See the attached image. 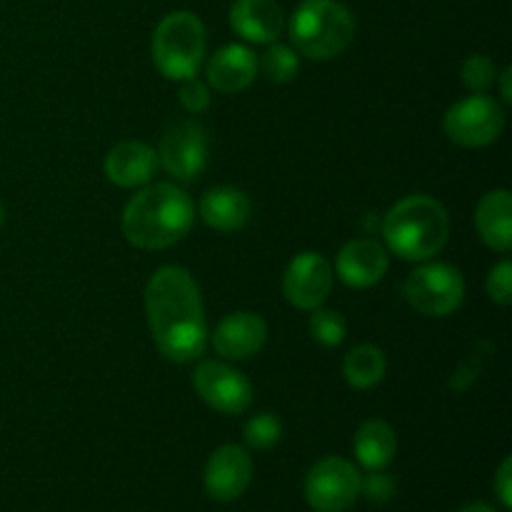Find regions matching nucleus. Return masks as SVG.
Here are the masks:
<instances>
[{
  "instance_id": "obj_20",
  "label": "nucleus",
  "mask_w": 512,
  "mask_h": 512,
  "mask_svg": "<svg viewBox=\"0 0 512 512\" xmlns=\"http://www.w3.org/2000/svg\"><path fill=\"white\" fill-rule=\"evenodd\" d=\"M353 448L365 470H385L398 453V438L385 420H365L355 433Z\"/></svg>"
},
{
  "instance_id": "obj_23",
  "label": "nucleus",
  "mask_w": 512,
  "mask_h": 512,
  "mask_svg": "<svg viewBox=\"0 0 512 512\" xmlns=\"http://www.w3.org/2000/svg\"><path fill=\"white\" fill-rule=\"evenodd\" d=\"M243 438L253 450H270L283 438V423L275 413H260L245 423Z\"/></svg>"
},
{
  "instance_id": "obj_8",
  "label": "nucleus",
  "mask_w": 512,
  "mask_h": 512,
  "mask_svg": "<svg viewBox=\"0 0 512 512\" xmlns=\"http://www.w3.org/2000/svg\"><path fill=\"white\" fill-rule=\"evenodd\" d=\"M443 128L453 143L465 148H485L503 135L505 113L498 100L478 93L455 103L445 113Z\"/></svg>"
},
{
  "instance_id": "obj_14",
  "label": "nucleus",
  "mask_w": 512,
  "mask_h": 512,
  "mask_svg": "<svg viewBox=\"0 0 512 512\" xmlns=\"http://www.w3.org/2000/svg\"><path fill=\"white\" fill-rule=\"evenodd\" d=\"M335 273L350 288H373L388 273V253L370 238L350 240L338 253Z\"/></svg>"
},
{
  "instance_id": "obj_19",
  "label": "nucleus",
  "mask_w": 512,
  "mask_h": 512,
  "mask_svg": "<svg viewBox=\"0 0 512 512\" xmlns=\"http://www.w3.org/2000/svg\"><path fill=\"white\" fill-rule=\"evenodd\" d=\"M200 215L205 225L220 233H235L245 228L250 218V200L243 190L220 185V188L208 190L200 200Z\"/></svg>"
},
{
  "instance_id": "obj_22",
  "label": "nucleus",
  "mask_w": 512,
  "mask_h": 512,
  "mask_svg": "<svg viewBox=\"0 0 512 512\" xmlns=\"http://www.w3.org/2000/svg\"><path fill=\"white\" fill-rule=\"evenodd\" d=\"M258 68L263 70V75L270 83H290V80L298 75L300 58L293 48H288V45H273V48H268V53L260 58Z\"/></svg>"
},
{
  "instance_id": "obj_1",
  "label": "nucleus",
  "mask_w": 512,
  "mask_h": 512,
  "mask_svg": "<svg viewBox=\"0 0 512 512\" xmlns=\"http://www.w3.org/2000/svg\"><path fill=\"white\" fill-rule=\"evenodd\" d=\"M145 313L163 358L173 363H190L205 353L208 323L203 298L188 270L178 265L155 270L145 288Z\"/></svg>"
},
{
  "instance_id": "obj_11",
  "label": "nucleus",
  "mask_w": 512,
  "mask_h": 512,
  "mask_svg": "<svg viewBox=\"0 0 512 512\" xmlns=\"http://www.w3.org/2000/svg\"><path fill=\"white\" fill-rule=\"evenodd\" d=\"M333 288V268L328 258L315 250L300 253L288 265L283 278V293L290 305L300 310H315L328 300Z\"/></svg>"
},
{
  "instance_id": "obj_25",
  "label": "nucleus",
  "mask_w": 512,
  "mask_h": 512,
  "mask_svg": "<svg viewBox=\"0 0 512 512\" xmlns=\"http://www.w3.org/2000/svg\"><path fill=\"white\" fill-rule=\"evenodd\" d=\"M460 75H463L465 88L475 90V93H485L498 80V68H495V63L488 55H470Z\"/></svg>"
},
{
  "instance_id": "obj_27",
  "label": "nucleus",
  "mask_w": 512,
  "mask_h": 512,
  "mask_svg": "<svg viewBox=\"0 0 512 512\" xmlns=\"http://www.w3.org/2000/svg\"><path fill=\"white\" fill-rule=\"evenodd\" d=\"M488 295L490 300H495L498 305H510L512 303V265L510 260L495 265L488 275Z\"/></svg>"
},
{
  "instance_id": "obj_12",
  "label": "nucleus",
  "mask_w": 512,
  "mask_h": 512,
  "mask_svg": "<svg viewBox=\"0 0 512 512\" xmlns=\"http://www.w3.org/2000/svg\"><path fill=\"white\" fill-rule=\"evenodd\" d=\"M250 480H253V460H250L248 450L240 445H223L215 450L203 473L205 493L215 503L238 500L248 490Z\"/></svg>"
},
{
  "instance_id": "obj_21",
  "label": "nucleus",
  "mask_w": 512,
  "mask_h": 512,
  "mask_svg": "<svg viewBox=\"0 0 512 512\" xmlns=\"http://www.w3.org/2000/svg\"><path fill=\"white\" fill-rule=\"evenodd\" d=\"M343 375L358 390L375 388L385 378V355L375 345H358L345 355Z\"/></svg>"
},
{
  "instance_id": "obj_26",
  "label": "nucleus",
  "mask_w": 512,
  "mask_h": 512,
  "mask_svg": "<svg viewBox=\"0 0 512 512\" xmlns=\"http://www.w3.org/2000/svg\"><path fill=\"white\" fill-rule=\"evenodd\" d=\"M360 495H365V498L375 505L388 503L395 495V478L393 475L383 473V470H370L368 478L360 483Z\"/></svg>"
},
{
  "instance_id": "obj_5",
  "label": "nucleus",
  "mask_w": 512,
  "mask_h": 512,
  "mask_svg": "<svg viewBox=\"0 0 512 512\" xmlns=\"http://www.w3.org/2000/svg\"><path fill=\"white\" fill-rule=\"evenodd\" d=\"M205 25L188 10L165 15L153 33V60L170 80H190L198 75L205 58Z\"/></svg>"
},
{
  "instance_id": "obj_15",
  "label": "nucleus",
  "mask_w": 512,
  "mask_h": 512,
  "mask_svg": "<svg viewBox=\"0 0 512 512\" xmlns=\"http://www.w3.org/2000/svg\"><path fill=\"white\" fill-rule=\"evenodd\" d=\"M158 168V155L153 148L138 140H125L118 143L105 158V175L110 183L118 188H140L153 180Z\"/></svg>"
},
{
  "instance_id": "obj_3",
  "label": "nucleus",
  "mask_w": 512,
  "mask_h": 512,
  "mask_svg": "<svg viewBox=\"0 0 512 512\" xmlns=\"http://www.w3.org/2000/svg\"><path fill=\"white\" fill-rule=\"evenodd\" d=\"M383 235L398 258L408 263H425L448 243L450 218L438 200L428 195H410L385 215Z\"/></svg>"
},
{
  "instance_id": "obj_9",
  "label": "nucleus",
  "mask_w": 512,
  "mask_h": 512,
  "mask_svg": "<svg viewBox=\"0 0 512 512\" xmlns=\"http://www.w3.org/2000/svg\"><path fill=\"white\" fill-rule=\"evenodd\" d=\"M193 385L200 398L225 415H240L253 403V385L240 370L218 360H205L195 368Z\"/></svg>"
},
{
  "instance_id": "obj_30",
  "label": "nucleus",
  "mask_w": 512,
  "mask_h": 512,
  "mask_svg": "<svg viewBox=\"0 0 512 512\" xmlns=\"http://www.w3.org/2000/svg\"><path fill=\"white\" fill-rule=\"evenodd\" d=\"M510 78H512V70L505 68L503 73H500V95H503V100H512V93H510Z\"/></svg>"
},
{
  "instance_id": "obj_17",
  "label": "nucleus",
  "mask_w": 512,
  "mask_h": 512,
  "mask_svg": "<svg viewBox=\"0 0 512 512\" xmlns=\"http://www.w3.org/2000/svg\"><path fill=\"white\" fill-rule=\"evenodd\" d=\"M230 25L248 43H273L283 33V10L275 0H235Z\"/></svg>"
},
{
  "instance_id": "obj_2",
  "label": "nucleus",
  "mask_w": 512,
  "mask_h": 512,
  "mask_svg": "<svg viewBox=\"0 0 512 512\" xmlns=\"http://www.w3.org/2000/svg\"><path fill=\"white\" fill-rule=\"evenodd\" d=\"M193 223V203L173 183L148 185L123 210V235L140 250H165L180 243Z\"/></svg>"
},
{
  "instance_id": "obj_31",
  "label": "nucleus",
  "mask_w": 512,
  "mask_h": 512,
  "mask_svg": "<svg viewBox=\"0 0 512 512\" xmlns=\"http://www.w3.org/2000/svg\"><path fill=\"white\" fill-rule=\"evenodd\" d=\"M458 512H498L495 508H490L488 503H470L465 508H460Z\"/></svg>"
},
{
  "instance_id": "obj_10",
  "label": "nucleus",
  "mask_w": 512,
  "mask_h": 512,
  "mask_svg": "<svg viewBox=\"0 0 512 512\" xmlns=\"http://www.w3.org/2000/svg\"><path fill=\"white\" fill-rule=\"evenodd\" d=\"M160 163L180 183H193L208 163L205 130L193 120H180L160 140Z\"/></svg>"
},
{
  "instance_id": "obj_13",
  "label": "nucleus",
  "mask_w": 512,
  "mask_h": 512,
  "mask_svg": "<svg viewBox=\"0 0 512 512\" xmlns=\"http://www.w3.org/2000/svg\"><path fill=\"white\" fill-rule=\"evenodd\" d=\"M268 340V325L258 313H233L218 323L213 333V348L225 360H248L263 350Z\"/></svg>"
},
{
  "instance_id": "obj_29",
  "label": "nucleus",
  "mask_w": 512,
  "mask_h": 512,
  "mask_svg": "<svg viewBox=\"0 0 512 512\" xmlns=\"http://www.w3.org/2000/svg\"><path fill=\"white\" fill-rule=\"evenodd\" d=\"M495 493L503 508H512V460L505 458L495 473Z\"/></svg>"
},
{
  "instance_id": "obj_32",
  "label": "nucleus",
  "mask_w": 512,
  "mask_h": 512,
  "mask_svg": "<svg viewBox=\"0 0 512 512\" xmlns=\"http://www.w3.org/2000/svg\"><path fill=\"white\" fill-rule=\"evenodd\" d=\"M3 223H5V205L3 200H0V228H3Z\"/></svg>"
},
{
  "instance_id": "obj_28",
  "label": "nucleus",
  "mask_w": 512,
  "mask_h": 512,
  "mask_svg": "<svg viewBox=\"0 0 512 512\" xmlns=\"http://www.w3.org/2000/svg\"><path fill=\"white\" fill-rule=\"evenodd\" d=\"M180 103H183L185 110H190V113H203V110H208L210 105V90L208 85H203L200 80L190 78V80H183V88H180Z\"/></svg>"
},
{
  "instance_id": "obj_24",
  "label": "nucleus",
  "mask_w": 512,
  "mask_h": 512,
  "mask_svg": "<svg viewBox=\"0 0 512 512\" xmlns=\"http://www.w3.org/2000/svg\"><path fill=\"white\" fill-rule=\"evenodd\" d=\"M348 333V323L338 310H318L310 315V335L318 340L323 348H338Z\"/></svg>"
},
{
  "instance_id": "obj_7",
  "label": "nucleus",
  "mask_w": 512,
  "mask_h": 512,
  "mask_svg": "<svg viewBox=\"0 0 512 512\" xmlns=\"http://www.w3.org/2000/svg\"><path fill=\"white\" fill-rule=\"evenodd\" d=\"M358 468L345 458L318 460L305 475V500L315 512H348L360 498Z\"/></svg>"
},
{
  "instance_id": "obj_6",
  "label": "nucleus",
  "mask_w": 512,
  "mask_h": 512,
  "mask_svg": "<svg viewBox=\"0 0 512 512\" xmlns=\"http://www.w3.org/2000/svg\"><path fill=\"white\" fill-rule=\"evenodd\" d=\"M403 295L418 313L430 315V318H445L463 305L465 280L453 265L425 263L408 275Z\"/></svg>"
},
{
  "instance_id": "obj_18",
  "label": "nucleus",
  "mask_w": 512,
  "mask_h": 512,
  "mask_svg": "<svg viewBox=\"0 0 512 512\" xmlns=\"http://www.w3.org/2000/svg\"><path fill=\"white\" fill-rule=\"evenodd\" d=\"M475 225L488 248L508 253L512 245V198L505 188L490 190L480 198Z\"/></svg>"
},
{
  "instance_id": "obj_16",
  "label": "nucleus",
  "mask_w": 512,
  "mask_h": 512,
  "mask_svg": "<svg viewBox=\"0 0 512 512\" xmlns=\"http://www.w3.org/2000/svg\"><path fill=\"white\" fill-rule=\"evenodd\" d=\"M208 83L220 93H240L258 78V58L248 45H225L210 58Z\"/></svg>"
},
{
  "instance_id": "obj_4",
  "label": "nucleus",
  "mask_w": 512,
  "mask_h": 512,
  "mask_svg": "<svg viewBox=\"0 0 512 512\" xmlns=\"http://www.w3.org/2000/svg\"><path fill=\"white\" fill-rule=\"evenodd\" d=\"M355 35V18L335 0H305L290 18V38L310 60H330L343 53Z\"/></svg>"
}]
</instances>
